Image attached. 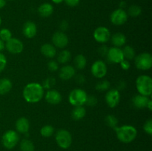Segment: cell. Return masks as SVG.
<instances>
[{"mask_svg": "<svg viewBox=\"0 0 152 151\" xmlns=\"http://www.w3.org/2000/svg\"><path fill=\"white\" fill-rule=\"evenodd\" d=\"M87 93L82 89H74L70 93L68 100L73 106H83L86 104L87 99Z\"/></svg>", "mask_w": 152, "mask_h": 151, "instance_id": "277c9868", "label": "cell"}, {"mask_svg": "<svg viewBox=\"0 0 152 151\" xmlns=\"http://www.w3.org/2000/svg\"><path fill=\"white\" fill-rule=\"evenodd\" d=\"M146 107L148 108L149 110H152V101L151 100V99H149V101L148 102V104H147Z\"/></svg>", "mask_w": 152, "mask_h": 151, "instance_id": "bcb514c9", "label": "cell"}, {"mask_svg": "<svg viewBox=\"0 0 152 151\" xmlns=\"http://www.w3.org/2000/svg\"><path fill=\"white\" fill-rule=\"evenodd\" d=\"M105 121L108 127L114 129L117 127L118 124V120L114 115H108L105 118Z\"/></svg>", "mask_w": 152, "mask_h": 151, "instance_id": "f546056e", "label": "cell"}, {"mask_svg": "<svg viewBox=\"0 0 152 151\" xmlns=\"http://www.w3.org/2000/svg\"><path fill=\"white\" fill-rule=\"evenodd\" d=\"M149 99H150L148 96H142L141 94L136 95L132 99V104L137 109H143V108L146 107L147 104H148Z\"/></svg>", "mask_w": 152, "mask_h": 151, "instance_id": "ac0fdd59", "label": "cell"}, {"mask_svg": "<svg viewBox=\"0 0 152 151\" xmlns=\"http://www.w3.org/2000/svg\"><path fill=\"white\" fill-rule=\"evenodd\" d=\"M45 99L48 103L50 105H58L62 101V96L59 91L51 89L46 93Z\"/></svg>", "mask_w": 152, "mask_h": 151, "instance_id": "2e32d148", "label": "cell"}, {"mask_svg": "<svg viewBox=\"0 0 152 151\" xmlns=\"http://www.w3.org/2000/svg\"><path fill=\"white\" fill-rule=\"evenodd\" d=\"M136 87L140 94L148 97L152 93V78L146 75L140 76L136 80Z\"/></svg>", "mask_w": 152, "mask_h": 151, "instance_id": "3957f363", "label": "cell"}, {"mask_svg": "<svg viewBox=\"0 0 152 151\" xmlns=\"http://www.w3.org/2000/svg\"><path fill=\"white\" fill-rule=\"evenodd\" d=\"M54 133V128L51 125H45L42 127L40 130V133L43 137L48 138L50 137Z\"/></svg>", "mask_w": 152, "mask_h": 151, "instance_id": "f1b7e54d", "label": "cell"}, {"mask_svg": "<svg viewBox=\"0 0 152 151\" xmlns=\"http://www.w3.org/2000/svg\"><path fill=\"white\" fill-rule=\"evenodd\" d=\"M59 28H60V30L62 31V32L65 30H66L68 28V22L65 20H63L62 22H61L60 25H59Z\"/></svg>", "mask_w": 152, "mask_h": 151, "instance_id": "7bdbcfd3", "label": "cell"}, {"mask_svg": "<svg viewBox=\"0 0 152 151\" xmlns=\"http://www.w3.org/2000/svg\"><path fill=\"white\" fill-rule=\"evenodd\" d=\"M86 115V110L85 107L83 106H77L73 109L71 113V116L74 120L79 121V120L83 119Z\"/></svg>", "mask_w": 152, "mask_h": 151, "instance_id": "cb8c5ba5", "label": "cell"}, {"mask_svg": "<svg viewBox=\"0 0 152 151\" xmlns=\"http://www.w3.org/2000/svg\"><path fill=\"white\" fill-rule=\"evenodd\" d=\"M126 87V83L125 81H120L118 84V88L117 90H123Z\"/></svg>", "mask_w": 152, "mask_h": 151, "instance_id": "ee69618b", "label": "cell"}, {"mask_svg": "<svg viewBox=\"0 0 152 151\" xmlns=\"http://www.w3.org/2000/svg\"><path fill=\"white\" fill-rule=\"evenodd\" d=\"M55 84H56V79H55L53 77H49V78H47L45 80L42 87L44 89H50L52 88Z\"/></svg>", "mask_w": 152, "mask_h": 151, "instance_id": "836d02e7", "label": "cell"}, {"mask_svg": "<svg viewBox=\"0 0 152 151\" xmlns=\"http://www.w3.org/2000/svg\"><path fill=\"white\" fill-rule=\"evenodd\" d=\"M123 53L124 59H126L127 60H132L135 57V51L134 49L130 45L125 46L123 48Z\"/></svg>", "mask_w": 152, "mask_h": 151, "instance_id": "4316f807", "label": "cell"}, {"mask_svg": "<svg viewBox=\"0 0 152 151\" xmlns=\"http://www.w3.org/2000/svg\"><path fill=\"white\" fill-rule=\"evenodd\" d=\"M117 133V139L123 143H130L137 137V131L134 127L131 125H123L114 129Z\"/></svg>", "mask_w": 152, "mask_h": 151, "instance_id": "7a4b0ae2", "label": "cell"}, {"mask_svg": "<svg viewBox=\"0 0 152 151\" xmlns=\"http://www.w3.org/2000/svg\"><path fill=\"white\" fill-rule=\"evenodd\" d=\"M1 17H0V25H1Z\"/></svg>", "mask_w": 152, "mask_h": 151, "instance_id": "f907efd6", "label": "cell"}, {"mask_svg": "<svg viewBox=\"0 0 152 151\" xmlns=\"http://www.w3.org/2000/svg\"><path fill=\"white\" fill-rule=\"evenodd\" d=\"M41 53L45 57L53 58L56 55V47L53 44L46 43V44H44L42 45Z\"/></svg>", "mask_w": 152, "mask_h": 151, "instance_id": "ffe728a7", "label": "cell"}, {"mask_svg": "<svg viewBox=\"0 0 152 151\" xmlns=\"http://www.w3.org/2000/svg\"><path fill=\"white\" fill-rule=\"evenodd\" d=\"M137 68L142 70H148L152 67V56L148 53H142L135 58Z\"/></svg>", "mask_w": 152, "mask_h": 151, "instance_id": "8992f818", "label": "cell"}, {"mask_svg": "<svg viewBox=\"0 0 152 151\" xmlns=\"http://www.w3.org/2000/svg\"><path fill=\"white\" fill-rule=\"evenodd\" d=\"M75 68L71 65H65L59 70V78L62 80H68L75 76Z\"/></svg>", "mask_w": 152, "mask_h": 151, "instance_id": "e0dca14e", "label": "cell"}, {"mask_svg": "<svg viewBox=\"0 0 152 151\" xmlns=\"http://www.w3.org/2000/svg\"><path fill=\"white\" fill-rule=\"evenodd\" d=\"M74 65L76 68L79 70H83L86 68V64H87V59L86 56H83V54H79L74 59Z\"/></svg>", "mask_w": 152, "mask_h": 151, "instance_id": "d4e9b609", "label": "cell"}, {"mask_svg": "<svg viewBox=\"0 0 152 151\" xmlns=\"http://www.w3.org/2000/svg\"><path fill=\"white\" fill-rule=\"evenodd\" d=\"M97 104V99L94 96H88L86 105L89 107H94Z\"/></svg>", "mask_w": 152, "mask_h": 151, "instance_id": "d590c367", "label": "cell"}, {"mask_svg": "<svg viewBox=\"0 0 152 151\" xmlns=\"http://www.w3.org/2000/svg\"><path fill=\"white\" fill-rule=\"evenodd\" d=\"M16 129L19 133H27L30 128V123L28 118L25 117H20L16 121Z\"/></svg>", "mask_w": 152, "mask_h": 151, "instance_id": "d6986e66", "label": "cell"}, {"mask_svg": "<svg viewBox=\"0 0 152 151\" xmlns=\"http://www.w3.org/2000/svg\"><path fill=\"white\" fill-rule=\"evenodd\" d=\"M44 96V88L39 83L28 84L23 90V97L27 102L37 103L39 102Z\"/></svg>", "mask_w": 152, "mask_h": 151, "instance_id": "6da1fadb", "label": "cell"}, {"mask_svg": "<svg viewBox=\"0 0 152 151\" xmlns=\"http://www.w3.org/2000/svg\"><path fill=\"white\" fill-rule=\"evenodd\" d=\"M107 59L111 63L120 64L124 59L123 50L120 47H113L108 49L107 53Z\"/></svg>", "mask_w": 152, "mask_h": 151, "instance_id": "7c38bea8", "label": "cell"}, {"mask_svg": "<svg viewBox=\"0 0 152 151\" xmlns=\"http://www.w3.org/2000/svg\"><path fill=\"white\" fill-rule=\"evenodd\" d=\"M6 1L5 0H0V9L3 8L5 6Z\"/></svg>", "mask_w": 152, "mask_h": 151, "instance_id": "7dc6e473", "label": "cell"}, {"mask_svg": "<svg viewBox=\"0 0 152 151\" xmlns=\"http://www.w3.org/2000/svg\"><path fill=\"white\" fill-rule=\"evenodd\" d=\"M22 33L24 36L28 38H32L37 35V25L34 22L28 21L26 22L23 25L22 28Z\"/></svg>", "mask_w": 152, "mask_h": 151, "instance_id": "9a60e30c", "label": "cell"}, {"mask_svg": "<svg viewBox=\"0 0 152 151\" xmlns=\"http://www.w3.org/2000/svg\"><path fill=\"white\" fill-rule=\"evenodd\" d=\"M5 47V44H4V41H3L2 40L0 39V52L2 51L3 50Z\"/></svg>", "mask_w": 152, "mask_h": 151, "instance_id": "f6af8a7d", "label": "cell"}, {"mask_svg": "<svg viewBox=\"0 0 152 151\" xmlns=\"http://www.w3.org/2000/svg\"><path fill=\"white\" fill-rule=\"evenodd\" d=\"M125 6H126V2L125 1H121V3L120 4V9H123V7H125Z\"/></svg>", "mask_w": 152, "mask_h": 151, "instance_id": "681fc988", "label": "cell"}, {"mask_svg": "<svg viewBox=\"0 0 152 151\" xmlns=\"http://www.w3.org/2000/svg\"><path fill=\"white\" fill-rule=\"evenodd\" d=\"M120 100V93L117 89H111L105 94V102L109 107L114 108L118 105Z\"/></svg>", "mask_w": 152, "mask_h": 151, "instance_id": "8fae6325", "label": "cell"}, {"mask_svg": "<svg viewBox=\"0 0 152 151\" xmlns=\"http://www.w3.org/2000/svg\"><path fill=\"white\" fill-rule=\"evenodd\" d=\"M48 68L49 70L51 71V72H55L58 70L59 68V65H58L57 62L54 60H51L48 62Z\"/></svg>", "mask_w": 152, "mask_h": 151, "instance_id": "8d00e7d4", "label": "cell"}, {"mask_svg": "<svg viewBox=\"0 0 152 151\" xmlns=\"http://www.w3.org/2000/svg\"><path fill=\"white\" fill-rule=\"evenodd\" d=\"M52 1L55 3V4H60V3L63 1V0H52Z\"/></svg>", "mask_w": 152, "mask_h": 151, "instance_id": "c3c4849f", "label": "cell"}, {"mask_svg": "<svg viewBox=\"0 0 152 151\" xmlns=\"http://www.w3.org/2000/svg\"><path fill=\"white\" fill-rule=\"evenodd\" d=\"M91 73L96 78H103L107 73V66L105 62L101 60L96 61L91 66Z\"/></svg>", "mask_w": 152, "mask_h": 151, "instance_id": "30bf717a", "label": "cell"}, {"mask_svg": "<svg viewBox=\"0 0 152 151\" xmlns=\"http://www.w3.org/2000/svg\"><path fill=\"white\" fill-rule=\"evenodd\" d=\"M108 51V48L105 45H102L100 47H99V49H98V53L102 56H107Z\"/></svg>", "mask_w": 152, "mask_h": 151, "instance_id": "f35d334b", "label": "cell"}, {"mask_svg": "<svg viewBox=\"0 0 152 151\" xmlns=\"http://www.w3.org/2000/svg\"><path fill=\"white\" fill-rule=\"evenodd\" d=\"M112 24L115 25H122L128 20V13L123 9H117L114 10L110 16Z\"/></svg>", "mask_w": 152, "mask_h": 151, "instance_id": "9c48e42d", "label": "cell"}, {"mask_svg": "<svg viewBox=\"0 0 152 151\" xmlns=\"http://www.w3.org/2000/svg\"><path fill=\"white\" fill-rule=\"evenodd\" d=\"M141 13H142L141 7L138 5H135V4L130 6L129 10H128V13L132 17H137L141 14Z\"/></svg>", "mask_w": 152, "mask_h": 151, "instance_id": "4dcf8cb0", "label": "cell"}, {"mask_svg": "<svg viewBox=\"0 0 152 151\" xmlns=\"http://www.w3.org/2000/svg\"><path fill=\"white\" fill-rule=\"evenodd\" d=\"M12 38V33L10 30L3 28L0 30V39L3 41H7Z\"/></svg>", "mask_w": 152, "mask_h": 151, "instance_id": "d6a6232c", "label": "cell"}, {"mask_svg": "<svg viewBox=\"0 0 152 151\" xmlns=\"http://www.w3.org/2000/svg\"><path fill=\"white\" fill-rule=\"evenodd\" d=\"M143 130L145 133L149 136H151L152 134V119L148 118L145 122L143 125Z\"/></svg>", "mask_w": 152, "mask_h": 151, "instance_id": "e575fe53", "label": "cell"}, {"mask_svg": "<svg viewBox=\"0 0 152 151\" xmlns=\"http://www.w3.org/2000/svg\"><path fill=\"white\" fill-rule=\"evenodd\" d=\"M94 38L97 42L105 43L111 38V33L105 27H99L94 32Z\"/></svg>", "mask_w": 152, "mask_h": 151, "instance_id": "4fadbf2b", "label": "cell"}, {"mask_svg": "<svg viewBox=\"0 0 152 151\" xmlns=\"http://www.w3.org/2000/svg\"><path fill=\"white\" fill-rule=\"evenodd\" d=\"M19 140V136L18 133L14 130H7L3 134L1 142L4 147L7 149H12L17 144Z\"/></svg>", "mask_w": 152, "mask_h": 151, "instance_id": "52a82bcc", "label": "cell"}, {"mask_svg": "<svg viewBox=\"0 0 152 151\" xmlns=\"http://www.w3.org/2000/svg\"><path fill=\"white\" fill-rule=\"evenodd\" d=\"M5 47L7 51L12 54H19L23 50L24 45L23 43L18 38H11L6 41Z\"/></svg>", "mask_w": 152, "mask_h": 151, "instance_id": "ba28073f", "label": "cell"}, {"mask_svg": "<svg viewBox=\"0 0 152 151\" xmlns=\"http://www.w3.org/2000/svg\"><path fill=\"white\" fill-rule=\"evenodd\" d=\"M75 81L77 84H84L85 81H86V78H85L84 76L82 75V74H79V75L76 76Z\"/></svg>", "mask_w": 152, "mask_h": 151, "instance_id": "60d3db41", "label": "cell"}, {"mask_svg": "<svg viewBox=\"0 0 152 151\" xmlns=\"http://www.w3.org/2000/svg\"><path fill=\"white\" fill-rule=\"evenodd\" d=\"M120 66H121V68H123V70H129V68H130V66H131L130 63H129V62L127 60V59H123V60L120 62Z\"/></svg>", "mask_w": 152, "mask_h": 151, "instance_id": "ab89813d", "label": "cell"}, {"mask_svg": "<svg viewBox=\"0 0 152 151\" xmlns=\"http://www.w3.org/2000/svg\"><path fill=\"white\" fill-rule=\"evenodd\" d=\"M7 65V59L3 53H0V73L2 72Z\"/></svg>", "mask_w": 152, "mask_h": 151, "instance_id": "74e56055", "label": "cell"}, {"mask_svg": "<svg viewBox=\"0 0 152 151\" xmlns=\"http://www.w3.org/2000/svg\"><path fill=\"white\" fill-rule=\"evenodd\" d=\"M53 46L58 48H64L68 44V38L62 31H57L55 33L52 37Z\"/></svg>", "mask_w": 152, "mask_h": 151, "instance_id": "5bb4252c", "label": "cell"}, {"mask_svg": "<svg viewBox=\"0 0 152 151\" xmlns=\"http://www.w3.org/2000/svg\"><path fill=\"white\" fill-rule=\"evenodd\" d=\"M38 12L42 17H49L53 12V7L49 3H44L38 8Z\"/></svg>", "mask_w": 152, "mask_h": 151, "instance_id": "7402d4cb", "label": "cell"}, {"mask_svg": "<svg viewBox=\"0 0 152 151\" xmlns=\"http://www.w3.org/2000/svg\"><path fill=\"white\" fill-rule=\"evenodd\" d=\"M12 89V82L10 79L3 78L0 79V95L8 93Z\"/></svg>", "mask_w": 152, "mask_h": 151, "instance_id": "603a6c76", "label": "cell"}, {"mask_svg": "<svg viewBox=\"0 0 152 151\" xmlns=\"http://www.w3.org/2000/svg\"><path fill=\"white\" fill-rule=\"evenodd\" d=\"M56 141L57 144L62 149H67L71 146L72 143V136L69 131L61 129L57 131L56 133Z\"/></svg>", "mask_w": 152, "mask_h": 151, "instance_id": "5b68a950", "label": "cell"}, {"mask_svg": "<svg viewBox=\"0 0 152 151\" xmlns=\"http://www.w3.org/2000/svg\"><path fill=\"white\" fill-rule=\"evenodd\" d=\"M111 84L108 80H102V81H99L96 84V90L98 91H105L109 89Z\"/></svg>", "mask_w": 152, "mask_h": 151, "instance_id": "1f68e13d", "label": "cell"}, {"mask_svg": "<svg viewBox=\"0 0 152 151\" xmlns=\"http://www.w3.org/2000/svg\"><path fill=\"white\" fill-rule=\"evenodd\" d=\"M20 149L22 151H34V144L28 139H23L20 143Z\"/></svg>", "mask_w": 152, "mask_h": 151, "instance_id": "83f0119b", "label": "cell"}, {"mask_svg": "<svg viewBox=\"0 0 152 151\" xmlns=\"http://www.w3.org/2000/svg\"><path fill=\"white\" fill-rule=\"evenodd\" d=\"M71 58V54L70 51L67 50H64L61 51L58 54L57 61L60 64H66L70 61Z\"/></svg>", "mask_w": 152, "mask_h": 151, "instance_id": "484cf974", "label": "cell"}, {"mask_svg": "<svg viewBox=\"0 0 152 151\" xmlns=\"http://www.w3.org/2000/svg\"><path fill=\"white\" fill-rule=\"evenodd\" d=\"M64 1L70 7H75V6L78 5L80 0H64Z\"/></svg>", "mask_w": 152, "mask_h": 151, "instance_id": "b9f144b4", "label": "cell"}, {"mask_svg": "<svg viewBox=\"0 0 152 151\" xmlns=\"http://www.w3.org/2000/svg\"><path fill=\"white\" fill-rule=\"evenodd\" d=\"M111 42L116 47H123L126 42V37L122 33H116L111 36Z\"/></svg>", "mask_w": 152, "mask_h": 151, "instance_id": "44dd1931", "label": "cell"}]
</instances>
